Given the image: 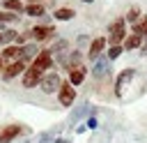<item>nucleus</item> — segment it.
<instances>
[{
    "label": "nucleus",
    "mask_w": 147,
    "mask_h": 143,
    "mask_svg": "<svg viewBox=\"0 0 147 143\" xmlns=\"http://www.w3.org/2000/svg\"><path fill=\"white\" fill-rule=\"evenodd\" d=\"M57 101H60L64 108L74 106V101H76V88H74L69 81H62V85H60V90H57Z\"/></svg>",
    "instance_id": "nucleus-3"
},
{
    "label": "nucleus",
    "mask_w": 147,
    "mask_h": 143,
    "mask_svg": "<svg viewBox=\"0 0 147 143\" xmlns=\"http://www.w3.org/2000/svg\"><path fill=\"white\" fill-rule=\"evenodd\" d=\"M142 53H145V55H147V42H145V44H142Z\"/></svg>",
    "instance_id": "nucleus-29"
},
{
    "label": "nucleus",
    "mask_w": 147,
    "mask_h": 143,
    "mask_svg": "<svg viewBox=\"0 0 147 143\" xmlns=\"http://www.w3.org/2000/svg\"><path fill=\"white\" fill-rule=\"evenodd\" d=\"M41 76L44 74H39L37 69H32V67H28L25 72H23V76H21V83H23V88H37L39 83H41Z\"/></svg>",
    "instance_id": "nucleus-10"
},
{
    "label": "nucleus",
    "mask_w": 147,
    "mask_h": 143,
    "mask_svg": "<svg viewBox=\"0 0 147 143\" xmlns=\"http://www.w3.org/2000/svg\"><path fill=\"white\" fill-rule=\"evenodd\" d=\"M108 58H99L96 62H94V67H92V76L94 78H106L108 76Z\"/></svg>",
    "instance_id": "nucleus-13"
},
{
    "label": "nucleus",
    "mask_w": 147,
    "mask_h": 143,
    "mask_svg": "<svg viewBox=\"0 0 147 143\" xmlns=\"http://www.w3.org/2000/svg\"><path fill=\"white\" fill-rule=\"evenodd\" d=\"M2 9L5 12H11V14H21V12H25V5L21 2V0H2Z\"/></svg>",
    "instance_id": "nucleus-15"
},
{
    "label": "nucleus",
    "mask_w": 147,
    "mask_h": 143,
    "mask_svg": "<svg viewBox=\"0 0 147 143\" xmlns=\"http://www.w3.org/2000/svg\"><path fill=\"white\" fill-rule=\"evenodd\" d=\"M133 76H136V69H133V67H126V69H122V72H119V76L115 78V95H117V97H122L124 85H126Z\"/></svg>",
    "instance_id": "nucleus-9"
},
{
    "label": "nucleus",
    "mask_w": 147,
    "mask_h": 143,
    "mask_svg": "<svg viewBox=\"0 0 147 143\" xmlns=\"http://www.w3.org/2000/svg\"><path fill=\"white\" fill-rule=\"evenodd\" d=\"M48 141H51V134H44V136L39 138V143H48Z\"/></svg>",
    "instance_id": "nucleus-25"
},
{
    "label": "nucleus",
    "mask_w": 147,
    "mask_h": 143,
    "mask_svg": "<svg viewBox=\"0 0 147 143\" xmlns=\"http://www.w3.org/2000/svg\"><path fill=\"white\" fill-rule=\"evenodd\" d=\"M16 35H18L16 30H11V28H5V30H2V44H5V46L14 44V42H16Z\"/></svg>",
    "instance_id": "nucleus-19"
},
{
    "label": "nucleus",
    "mask_w": 147,
    "mask_h": 143,
    "mask_svg": "<svg viewBox=\"0 0 147 143\" xmlns=\"http://www.w3.org/2000/svg\"><path fill=\"white\" fill-rule=\"evenodd\" d=\"M108 39H110V46H122L124 44V39H126V18L124 16H119V18H115L110 25H108Z\"/></svg>",
    "instance_id": "nucleus-1"
},
{
    "label": "nucleus",
    "mask_w": 147,
    "mask_h": 143,
    "mask_svg": "<svg viewBox=\"0 0 147 143\" xmlns=\"http://www.w3.org/2000/svg\"><path fill=\"white\" fill-rule=\"evenodd\" d=\"M55 143H71V141H67V138H57Z\"/></svg>",
    "instance_id": "nucleus-27"
},
{
    "label": "nucleus",
    "mask_w": 147,
    "mask_h": 143,
    "mask_svg": "<svg viewBox=\"0 0 147 143\" xmlns=\"http://www.w3.org/2000/svg\"><path fill=\"white\" fill-rule=\"evenodd\" d=\"M60 85H62V78H60V74H57V72H46V74L41 76L39 90H41L44 95H57Z\"/></svg>",
    "instance_id": "nucleus-2"
},
{
    "label": "nucleus",
    "mask_w": 147,
    "mask_h": 143,
    "mask_svg": "<svg viewBox=\"0 0 147 143\" xmlns=\"http://www.w3.org/2000/svg\"><path fill=\"white\" fill-rule=\"evenodd\" d=\"M142 44H145V37L131 32V35H126V39H124L122 46H124V51H136V48H142Z\"/></svg>",
    "instance_id": "nucleus-12"
},
{
    "label": "nucleus",
    "mask_w": 147,
    "mask_h": 143,
    "mask_svg": "<svg viewBox=\"0 0 147 143\" xmlns=\"http://www.w3.org/2000/svg\"><path fill=\"white\" fill-rule=\"evenodd\" d=\"M99 127V122H96V118L92 115V118H87V122H85V129H96Z\"/></svg>",
    "instance_id": "nucleus-24"
},
{
    "label": "nucleus",
    "mask_w": 147,
    "mask_h": 143,
    "mask_svg": "<svg viewBox=\"0 0 147 143\" xmlns=\"http://www.w3.org/2000/svg\"><path fill=\"white\" fill-rule=\"evenodd\" d=\"M76 16V12L71 9V7H57L55 12H53V18L55 21H71Z\"/></svg>",
    "instance_id": "nucleus-16"
},
{
    "label": "nucleus",
    "mask_w": 147,
    "mask_h": 143,
    "mask_svg": "<svg viewBox=\"0 0 147 143\" xmlns=\"http://www.w3.org/2000/svg\"><path fill=\"white\" fill-rule=\"evenodd\" d=\"M2 69H5V60L0 58V74H2Z\"/></svg>",
    "instance_id": "nucleus-28"
},
{
    "label": "nucleus",
    "mask_w": 147,
    "mask_h": 143,
    "mask_svg": "<svg viewBox=\"0 0 147 143\" xmlns=\"http://www.w3.org/2000/svg\"><path fill=\"white\" fill-rule=\"evenodd\" d=\"M32 69H37L39 74H46V69H51L53 67V53H51V48H44V51H39V55L32 60V65H30Z\"/></svg>",
    "instance_id": "nucleus-4"
},
{
    "label": "nucleus",
    "mask_w": 147,
    "mask_h": 143,
    "mask_svg": "<svg viewBox=\"0 0 147 143\" xmlns=\"http://www.w3.org/2000/svg\"><path fill=\"white\" fill-rule=\"evenodd\" d=\"M133 32H136V35H140V37H147V14H142V16H140V21L133 25Z\"/></svg>",
    "instance_id": "nucleus-18"
},
{
    "label": "nucleus",
    "mask_w": 147,
    "mask_h": 143,
    "mask_svg": "<svg viewBox=\"0 0 147 143\" xmlns=\"http://www.w3.org/2000/svg\"><path fill=\"white\" fill-rule=\"evenodd\" d=\"M21 53H23V46L9 44V46H5V51L0 53V58L5 60V65H9V62H16V60H21Z\"/></svg>",
    "instance_id": "nucleus-11"
},
{
    "label": "nucleus",
    "mask_w": 147,
    "mask_h": 143,
    "mask_svg": "<svg viewBox=\"0 0 147 143\" xmlns=\"http://www.w3.org/2000/svg\"><path fill=\"white\" fill-rule=\"evenodd\" d=\"M28 69V65L23 62V60H16V62H9V65H5V69H2V74H0V78L5 81V83H9L11 78H16V76H23V72Z\"/></svg>",
    "instance_id": "nucleus-5"
},
{
    "label": "nucleus",
    "mask_w": 147,
    "mask_h": 143,
    "mask_svg": "<svg viewBox=\"0 0 147 143\" xmlns=\"http://www.w3.org/2000/svg\"><path fill=\"white\" fill-rule=\"evenodd\" d=\"M124 18H126L129 23H133V25H136V23L140 21V9H138V7H131V9L126 12V16H124Z\"/></svg>",
    "instance_id": "nucleus-21"
},
{
    "label": "nucleus",
    "mask_w": 147,
    "mask_h": 143,
    "mask_svg": "<svg viewBox=\"0 0 147 143\" xmlns=\"http://www.w3.org/2000/svg\"><path fill=\"white\" fill-rule=\"evenodd\" d=\"M80 2H94V0H80Z\"/></svg>",
    "instance_id": "nucleus-30"
},
{
    "label": "nucleus",
    "mask_w": 147,
    "mask_h": 143,
    "mask_svg": "<svg viewBox=\"0 0 147 143\" xmlns=\"http://www.w3.org/2000/svg\"><path fill=\"white\" fill-rule=\"evenodd\" d=\"M55 25H34L32 30H30V35H32V39L34 42H48V39H53L55 37Z\"/></svg>",
    "instance_id": "nucleus-7"
},
{
    "label": "nucleus",
    "mask_w": 147,
    "mask_h": 143,
    "mask_svg": "<svg viewBox=\"0 0 147 143\" xmlns=\"http://www.w3.org/2000/svg\"><path fill=\"white\" fill-rule=\"evenodd\" d=\"M85 76H87V69L80 65V67H76V69H71V72H69V78H67V81L76 88V85H80V83L85 81Z\"/></svg>",
    "instance_id": "nucleus-14"
},
{
    "label": "nucleus",
    "mask_w": 147,
    "mask_h": 143,
    "mask_svg": "<svg viewBox=\"0 0 147 143\" xmlns=\"http://www.w3.org/2000/svg\"><path fill=\"white\" fill-rule=\"evenodd\" d=\"M28 39H32L30 30H28V32H18V35H16V42H14V44H16V46H25V44H28Z\"/></svg>",
    "instance_id": "nucleus-23"
},
{
    "label": "nucleus",
    "mask_w": 147,
    "mask_h": 143,
    "mask_svg": "<svg viewBox=\"0 0 147 143\" xmlns=\"http://www.w3.org/2000/svg\"><path fill=\"white\" fill-rule=\"evenodd\" d=\"M28 5H41V0H28Z\"/></svg>",
    "instance_id": "nucleus-26"
},
{
    "label": "nucleus",
    "mask_w": 147,
    "mask_h": 143,
    "mask_svg": "<svg viewBox=\"0 0 147 143\" xmlns=\"http://www.w3.org/2000/svg\"><path fill=\"white\" fill-rule=\"evenodd\" d=\"M25 14H28V16H37V18H39V16H44V14H46V7H44V5H25Z\"/></svg>",
    "instance_id": "nucleus-17"
},
{
    "label": "nucleus",
    "mask_w": 147,
    "mask_h": 143,
    "mask_svg": "<svg viewBox=\"0 0 147 143\" xmlns=\"http://www.w3.org/2000/svg\"><path fill=\"white\" fill-rule=\"evenodd\" d=\"M122 51H124V46H110V48L106 51V58H108V60H117V58L122 55Z\"/></svg>",
    "instance_id": "nucleus-22"
},
{
    "label": "nucleus",
    "mask_w": 147,
    "mask_h": 143,
    "mask_svg": "<svg viewBox=\"0 0 147 143\" xmlns=\"http://www.w3.org/2000/svg\"><path fill=\"white\" fill-rule=\"evenodd\" d=\"M106 46H108V39H106V37H94V39L90 42L87 58H90V60H99V58H101V53L106 51Z\"/></svg>",
    "instance_id": "nucleus-8"
},
{
    "label": "nucleus",
    "mask_w": 147,
    "mask_h": 143,
    "mask_svg": "<svg viewBox=\"0 0 147 143\" xmlns=\"http://www.w3.org/2000/svg\"><path fill=\"white\" fill-rule=\"evenodd\" d=\"M0 44H2V32H0Z\"/></svg>",
    "instance_id": "nucleus-31"
},
{
    "label": "nucleus",
    "mask_w": 147,
    "mask_h": 143,
    "mask_svg": "<svg viewBox=\"0 0 147 143\" xmlns=\"http://www.w3.org/2000/svg\"><path fill=\"white\" fill-rule=\"evenodd\" d=\"M23 131H25V127H23V125H18V122L5 125V127L0 129V143H11V141H14V138H18Z\"/></svg>",
    "instance_id": "nucleus-6"
},
{
    "label": "nucleus",
    "mask_w": 147,
    "mask_h": 143,
    "mask_svg": "<svg viewBox=\"0 0 147 143\" xmlns=\"http://www.w3.org/2000/svg\"><path fill=\"white\" fill-rule=\"evenodd\" d=\"M18 16L16 14H11V12H5V9H0V25H9V23H14Z\"/></svg>",
    "instance_id": "nucleus-20"
}]
</instances>
